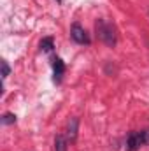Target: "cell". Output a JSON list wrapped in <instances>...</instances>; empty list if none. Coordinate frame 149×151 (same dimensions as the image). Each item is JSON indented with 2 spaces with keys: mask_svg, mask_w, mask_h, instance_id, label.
<instances>
[{
  "mask_svg": "<svg viewBox=\"0 0 149 151\" xmlns=\"http://www.w3.org/2000/svg\"><path fill=\"white\" fill-rule=\"evenodd\" d=\"M95 30H97L98 39H100L105 46H109V47H114V46H116L117 35H116V28H114L112 23L105 21V19H98V21L95 23Z\"/></svg>",
  "mask_w": 149,
  "mask_h": 151,
  "instance_id": "cell-1",
  "label": "cell"
},
{
  "mask_svg": "<svg viewBox=\"0 0 149 151\" xmlns=\"http://www.w3.org/2000/svg\"><path fill=\"white\" fill-rule=\"evenodd\" d=\"M70 37H72L74 42L82 44V46H90V44H91V39L88 35V32H86L79 23H74V25L70 27Z\"/></svg>",
  "mask_w": 149,
  "mask_h": 151,
  "instance_id": "cell-2",
  "label": "cell"
},
{
  "mask_svg": "<svg viewBox=\"0 0 149 151\" xmlns=\"http://www.w3.org/2000/svg\"><path fill=\"white\" fill-rule=\"evenodd\" d=\"M140 146H146V141H144V132H130L128 137H126V151H137Z\"/></svg>",
  "mask_w": 149,
  "mask_h": 151,
  "instance_id": "cell-3",
  "label": "cell"
},
{
  "mask_svg": "<svg viewBox=\"0 0 149 151\" xmlns=\"http://www.w3.org/2000/svg\"><path fill=\"white\" fill-rule=\"evenodd\" d=\"M77 128H79V119L77 118H70L69 125H67V141L69 142H75L77 139Z\"/></svg>",
  "mask_w": 149,
  "mask_h": 151,
  "instance_id": "cell-4",
  "label": "cell"
},
{
  "mask_svg": "<svg viewBox=\"0 0 149 151\" xmlns=\"http://www.w3.org/2000/svg\"><path fill=\"white\" fill-rule=\"evenodd\" d=\"M65 74V63L62 62V58H54L53 60V76H54V83H60L62 77Z\"/></svg>",
  "mask_w": 149,
  "mask_h": 151,
  "instance_id": "cell-5",
  "label": "cell"
},
{
  "mask_svg": "<svg viewBox=\"0 0 149 151\" xmlns=\"http://www.w3.org/2000/svg\"><path fill=\"white\" fill-rule=\"evenodd\" d=\"M67 137L65 135H56L54 137V151H67Z\"/></svg>",
  "mask_w": 149,
  "mask_h": 151,
  "instance_id": "cell-6",
  "label": "cell"
},
{
  "mask_svg": "<svg viewBox=\"0 0 149 151\" xmlns=\"http://www.w3.org/2000/svg\"><path fill=\"white\" fill-rule=\"evenodd\" d=\"M54 47V40L51 37H44L40 40V51H51Z\"/></svg>",
  "mask_w": 149,
  "mask_h": 151,
  "instance_id": "cell-7",
  "label": "cell"
},
{
  "mask_svg": "<svg viewBox=\"0 0 149 151\" xmlns=\"http://www.w3.org/2000/svg\"><path fill=\"white\" fill-rule=\"evenodd\" d=\"M0 121H2V125H12V123H16V116L12 113H5Z\"/></svg>",
  "mask_w": 149,
  "mask_h": 151,
  "instance_id": "cell-8",
  "label": "cell"
},
{
  "mask_svg": "<svg viewBox=\"0 0 149 151\" xmlns=\"http://www.w3.org/2000/svg\"><path fill=\"white\" fill-rule=\"evenodd\" d=\"M0 65H2V79H5V77L9 76V72H11V69H9V65H7V62H2Z\"/></svg>",
  "mask_w": 149,
  "mask_h": 151,
  "instance_id": "cell-9",
  "label": "cell"
},
{
  "mask_svg": "<svg viewBox=\"0 0 149 151\" xmlns=\"http://www.w3.org/2000/svg\"><path fill=\"white\" fill-rule=\"evenodd\" d=\"M142 132H144V141H146V146H149V128L142 130Z\"/></svg>",
  "mask_w": 149,
  "mask_h": 151,
  "instance_id": "cell-10",
  "label": "cell"
},
{
  "mask_svg": "<svg viewBox=\"0 0 149 151\" xmlns=\"http://www.w3.org/2000/svg\"><path fill=\"white\" fill-rule=\"evenodd\" d=\"M56 2H62V0H56Z\"/></svg>",
  "mask_w": 149,
  "mask_h": 151,
  "instance_id": "cell-11",
  "label": "cell"
}]
</instances>
